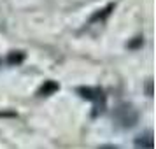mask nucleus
Listing matches in <instances>:
<instances>
[{
  "mask_svg": "<svg viewBox=\"0 0 156 149\" xmlns=\"http://www.w3.org/2000/svg\"><path fill=\"white\" fill-rule=\"evenodd\" d=\"M112 118L119 126L132 128L137 123V119H139V114L133 109V105H130V104H119V105L114 109Z\"/></svg>",
  "mask_w": 156,
  "mask_h": 149,
  "instance_id": "obj_1",
  "label": "nucleus"
},
{
  "mask_svg": "<svg viewBox=\"0 0 156 149\" xmlns=\"http://www.w3.org/2000/svg\"><path fill=\"white\" fill-rule=\"evenodd\" d=\"M77 93H81V97L86 100H91V102H95V114L100 111V107H104V93H102V90H98V88H77ZM102 112V111H100Z\"/></svg>",
  "mask_w": 156,
  "mask_h": 149,
  "instance_id": "obj_2",
  "label": "nucleus"
},
{
  "mask_svg": "<svg viewBox=\"0 0 156 149\" xmlns=\"http://www.w3.org/2000/svg\"><path fill=\"white\" fill-rule=\"evenodd\" d=\"M58 90H60L58 83H55V81H46V83L41 86V90H39V95H41V97H48V95H53V93L58 91Z\"/></svg>",
  "mask_w": 156,
  "mask_h": 149,
  "instance_id": "obj_3",
  "label": "nucleus"
},
{
  "mask_svg": "<svg viewBox=\"0 0 156 149\" xmlns=\"http://www.w3.org/2000/svg\"><path fill=\"white\" fill-rule=\"evenodd\" d=\"M135 144L142 149H153V133L147 132V133L137 137V139H135Z\"/></svg>",
  "mask_w": 156,
  "mask_h": 149,
  "instance_id": "obj_4",
  "label": "nucleus"
},
{
  "mask_svg": "<svg viewBox=\"0 0 156 149\" xmlns=\"http://www.w3.org/2000/svg\"><path fill=\"white\" fill-rule=\"evenodd\" d=\"M23 60H25V53H21V51H12V53H9V56H7V63L18 65V63H21Z\"/></svg>",
  "mask_w": 156,
  "mask_h": 149,
  "instance_id": "obj_5",
  "label": "nucleus"
},
{
  "mask_svg": "<svg viewBox=\"0 0 156 149\" xmlns=\"http://www.w3.org/2000/svg\"><path fill=\"white\" fill-rule=\"evenodd\" d=\"M112 9H114V4H109V5H107L105 9H102L100 12H97V14H93L90 21L93 23V21H98V20H104V18H107V16L111 14V11H112Z\"/></svg>",
  "mask_w": 156,
  "mask_h": 149,
  "instance_id": "obj_6",
  "label": "nucleus"
},
{
  "mask_svg": "<svg viewBox=\"0 0 156 149\" xmlns=\"http://www.w3.org/2000/svg\"><path fill=\"white\" fill-rule=\"evenodd\" d=\"M147 95H153V81L147 83Z\"/></svg>",
  "mask_w": 156,
  "mask_h": 149,
  "instance_id": "obj_7",
  "label": "nucleus"
},
{
  "mask_svg": "<svg viewBox=\"0 0 156 149\" xmlns=\"http://www.w3.org/2000/svg\"><path fill=\"white\" fill-rule=\"evenodd\" d=\"M98 149H119V147H116V146H102Z\"/></svg>",
  "mask_w": 156,
  "mask_h": 149,
  "instance_id": "obj_8",
  "label": "nucleus"
}]
</instances>
